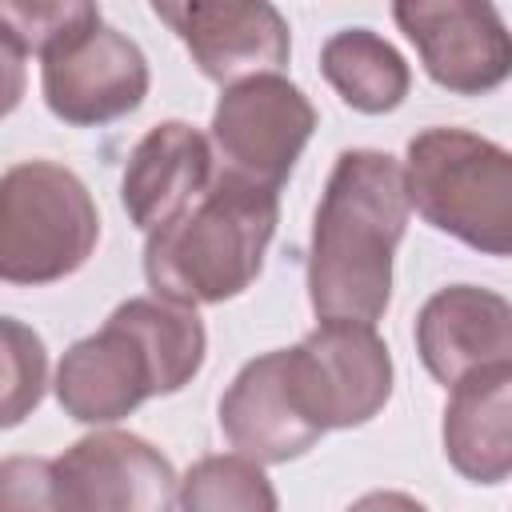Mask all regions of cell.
Wrapping results in <instances>:
<instances>
[{
  "instance_id": "obj_1",
  "label": "cell",
  "mask_w": 512,
  "mask_h": 512,
  "mask_svg": "<svg viewBox=\"0 0 512 512\" xmlns=\"http://www.w3.org/2000/svg\"><path fill=\"white\" fill-rule=\"evenodd\" d=\"M404 164L380 148H344L316 204L308 304L320 320L376 324L392 300V260L408 232Z\"/></svg>"
},
{
  "instance_id": "obj_2",
  "label": "cell",
  "mask_w": 512,
  "mask_h": 512,
  "mask_svg": "<svg viewBox=\"0 0 512 512\" xmlns=\"http://www.w3.org/2000/svg\"><path fill=\"white\" fill-rule=\"evenodd\" d=\"M208 332L196 308L132 296L100 332L76 340L56 368V400L76 424H116L152 396L180 392L204 364Z\"/></svg>"
},
{
  "instance_id": "obj_3",
  "label": "cell",
  "mask_w": 512,
  "mask_h": 512,
  "mask_svg": "<svg viewBox=\"0 0 512 512\" xmlns=\"http://www.w3.org/2000/svg\"><path fill=\"white\" fill-rule=\"evenodd\" d=\"M280 224V192L232 172L168 228L144 240V280L152 296L196 308L224 304L252 288Z\"/></svg>"
},
{
  "instance_id": "obj_4",
  "label": "cell",
  "mask_w": 512,
  "mask_h": 512,
  "mask_svg": "<svg viewBox=\"0 0 512 512\" xmlns=\"http://www.w3.org/2000/svg\"><path fill=\"white\" fill-rule=\"evenodd\" d=\"M408 200L424 224L480 256H512V152L468 128H424L404 152Z\"/></svg>"
},
{
  "instance_id": "obj_5",
  "label": "cell",
  "mask_w": 512,
  "mask_h": 512,
  "mask_svg": "<svg viewBox=\"0 0 512 512\" xmlns=\"http://www.w3.org/2000/svg\"><path fill=\"white\" fill-rule=\"evenodd\" d=\"M100 212L88 184L56 160H24L0 176V276L56 284L88 264Z\"/></svg>"
},
{
  "instance_id": "obj_6",
  "label": "cell",
  "mask_w": 512,
  "mask_h": 512,
  "mask_svg": "<svg viewBox=\"0 0 512 512\" xmlns=\"http://www.w3.org/2000/svg\"><path fill=\"white\" fill-rule=\"evenodd\" d=\"M152 72L132 36L104 24L100 8L88 4L44 52L40 92L56 120L72 128H100L136 112L148 96Z\"/></svg>"
},
{
  "instance_id": "obj_7",
  "label": "cell",
  "mask_w": 512,
  "mask_h": 512,
  "mask_svg": "<svg viewBox=\"0 0 512 512\" xmlns=\"http://www.w3.org/2000/svg\"><path fill=\"white\" fill-rule=\"evenodd\" d=\"M288 388L304 420L320 432L360 428L392 396V352L376 324L320 320L288 348Z\"/></svg>"
},
{
  "instance_id": "obj_8",
  "label": "cell",
  "mask_w": 512,
  "mask_h": 512,
  "mask_svg": "<svg viewBox=\"0 0 512 512\" xmlns=\"http://www.w3.org/2000/svg\"><path fill=\"white\" fill-rule=\"evenodd\" d=\"M316 132L312 100L280 72L252 76L220 92L212 108V148L220 172L280 192Z\"/></svg>"
},
{
  "instance_id": "obj_9",
  "label": "cell",
  "mask_w": 512,
  "mask_h": 512,
  "mask_svg": "<svg viewBox=\"0 0 512 512\" xmlns=\"http://www.w3.org/2000/svg\"><path fill=\"white\" fill-rule=\"evenodd\" d=\"M392 20L428 80L456 96H484L512 76V32L484 0H400Z\"/></svg>"
},
{
  "instance_id": "obj_10",
  "label": "cell",
  "mask_w": 512,
  "mask_h": 512,
  "mask_svg": "<svg viewBox=\"0 0 512 512\" xmlns=\"http://www.w3.org/2000/svg\"><path fill=\"white\" fill-rule=\"evenodd\" d=\"M152 12L184 40L192 64L224 88L288 64V20L268 0H156Z\"/></svg>"
},
{
  "instance_id": "obj_11",
  "label": "cell",
  "mask_w": 512,
  "mask_h": 512,
  "mask_svg": "<svg viewBox=\"0 0 512 512\" xmlns=\"http://www.w3.org/2000/svg\"><path fill=\"white\" fill-rule=\"evenodd\" d=\"M412 336L424 372L456 388L472 372L512 364V300L480 284H448L424 300Z\"/></svg>"
},
{
  "instance_id": "obj_12",
  "label": "cell",
  "mask_w": 512,
  "mask_h": 512,
  "mask_svg": "<svg viewBox=\"0 0 512 512\" xmlns=\"http://www.w3.org/2000/svg\"><path fill=\"white\" fill-rule=\"evenodd\" d=\"M80 512H172L180 480L168 456L136 432H92L56 456Z\"/></svg>"
},
{
  "instance_id": "obj_13",
  "label": "cell",
  "mask_w": 512,
  "mask_h": 512,
  "mask_svg": "<svg viewBox=\"0 0 512 512\" xmlns=\"http://www.w3.org/2000/svg\"><path fill=\"white\" fill-rule=\"evenodd\" d=\"M212 144L200 128L184 120H160L148 128L124 164L120 204L140 232H160L176 216H184L216 180Z\"/></svg>"
},
{
  "instance_id": "obj_14",
  "label": "cell",
  "mask_w": 512,
  "mask_h": 512,
  "mask_svg": "<svg viewBox=\"0 0 512 512\" xmlns=\"http://www.w3.org/2000/svg\"><path fill=\"white\" fill-rule=\"evenodd\" d=\"M216 416L228 444L256 464H288L324 436L292 400L288 348L248 360L224 388Z\"/></svg>"
},
{
  "instance_id": "obj_15",
  "label": "cell",
  "mask_w": 512,
  "mask_h": 512,
  "mask_svg": "<svg viewBox=\"0 0 512 512\" xmlns=\"http://www.w3.org/2000/svg\"><path fill=\"white\" fill-rule=\"evenodd\" d=\"M440 440L464 480L500 484L512 476V364L472 372L452 388Z\"/></svg>"
},
{
  "instance_id": "obj_16",
  "label": "cell",
  "mask_w": 512,
  "mask_h": 512,
  "mask_svg": "<svg viewBox=\"0 0 512 512\" xmlns=\"http://www.w3.org/2000/svg\"><path fill=\"white\" fill-rule=\"evenodd\" d=\"M320 76L332 92L364 116L396 112L412 88L408 60L372 28H340L320 48Z\"/></svg>"
},
{
  "instance_id": "obj_17",
  "label": "cell",
  "mask_w": 512,
  "mask_h": 512,
  "mask_svg": "<svg viewBox=\"0 0 512 512\" xmlns=\"http://www.w3.org/2000/svg\"><path fill=\"white\" fill-rule=\"evenodd\" d=\"M180 512H280V496L256 460L200 456L180 476Z\"/></svg>"
},
{
  "instance_id": "obj_18",
  "label": "cell",
  "mask_w": 512,
  "mask_h": 512,
  "mask_svg": "<svg viewBox=\"0 0 512 512\" xmlns=\"http://www.w3.org/2000/svg\"><path fill=\"white\" fill-rule=\"evenodd\" d=\"M48 356L44 340L16 316H4V428L20 424L44 396Z\"/></svg>"
},
{
  "instance_id": "obj_19",
  "label": "cell",
  "mask_w": 512,
  "mask_h": 512,
  "mask_svg": "<svg viewBox=\"0 0 512 512\" xmlns=\"http://www.w3.org/2000/svg\"><path fill=\"white\" fill-rule=\"evenodd\" d=\"M0 512H80L64 472L44 456H4Z\"/></svg>"
},
{
  "instance_id": "obj_20",
  "label": "cell",
  "mask_w": 512,
  "mask_h": 512,
  "mask_svg": "<svg viewBox=\"0 0 512 512\" xmlns=\"http://www.w3.org/2000/svg\"><path fill=\"white\" fill-rule=\"evenodd\" d=\"M344 512H428L416 496L396 492V488H380V492H364L360 500H352Z\"/></svg>"
}]
</instances>
